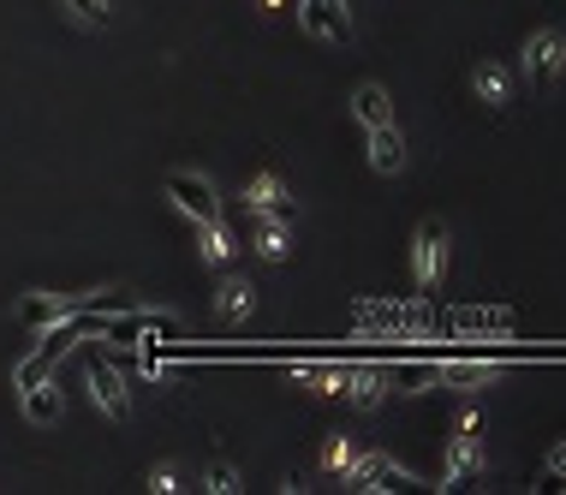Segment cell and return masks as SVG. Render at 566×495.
Segmentation results:
<instances>
[{
    "label": "cell",
    "instance_id": "18",
    "mask_svg": "<svg viewBox=\"0 0 566 495\" xmlns=\"http://www.w3.org/2000/svg\"><path fill=\"white\" fill-rule=\"evenodd\" d=\"M352 120L364 126V132H370V126H388V120H394V96H388L382 84H358V90H352Z\"/></svg>",
    "mask_w": 566,
    "mask_h": 495
},
{
    "label": "cell",
    "instance_id": "5",
    "mask_svg": "<svg viewBox=\"0 0 566 495\" xmlns=\"http://www.w3.org/2000/svg\"><path fill=\"white\" fill-rule=\"evenodd\" d=\"M84 388H90V400L113 418V424H126V418H132V395H126V376L113 370V364L101 358V353H84Z\"/></svg>",
    "mask_w": 566,
    "mask_h": 495
},
{
    "label": "cell",
    "instance_id": "8",
    "mask_svg": "<svg viewBox=\"0 0 566 495\" xmlns=\"http://www.w3.org/2000/svg\"><path fill=\"white\" fill-rule=\"evenodd\" d=\"M483 472H489V460H483V435H447L442 489H471Z\"/></svg>",
    "mask_w": 566,
    "mask_h": 495
},
{
    "label": "cell",
    "instance_id": "10",
    "mask_svg": "<svg viewBox=\"0 0 566 495\" xmlns=\"http://www.w3.org/2000/svg\"><path fill=\"white\" fill-rule=\"evenodd\" d=\"M442 329H454V334H489V341H507V334L519 329V316H513V304H466V311L442 316Z\"/></svg>",
    "mask_w": 566,
    "mask_h": 495
},
{
    "label": "cell",
    "instance_id": "2",
    "mask_svg": "<svg viewBox=\"0 0 566 495\" xmlns=\"http://www.w3.org/2000/svg\"><path fill=\"white\" fill-rule=\"evenodd\" d=\"M340 484L352 495H388V489H417L424 477H417L412 465L388 460V454H352V465L340 472Z\"/></svg>",
    "mask_w": 566,
    "mask_h": 495
},
{
    "label": "cell",
    "instance_id": "28",
    "mask_svg": "<svg viewBox=\"0 0 566 495\" xmlns=\"http://www.w3.org/2000/svg\"><path fill=\"white\" fill-rule=\"evenodd\" d=\"M548 489H566V442L548 448Z\"/></svg>",
    "mask_w": 566,
    "mask_h": 495
},
{
    "label": "cell",
    "instance_id": "19",
    "mask_svg": "<svg viewBox=\"0 0 566 495\" xmlns=\"http://www.w3.org/2000/svg\"><path fill=\"white\" fill-rule=\"evenodd\" d=\"M293 383H304L323 400H340L346 395V364H293Z\"/></svg>",
    "mask_w": 566,
    "mask_h": 495
},
{
    "label": "cell",
    "instance_id": "25",
    "mask_svg": "<svg viewBox=\"0 0 566 495\" xmlns=\"http://www.w3.org/2000/svg\"><path fill=\"white\" fill-rule=\"evenodd\" d=\"M143 484H150L155 495H179L185 489V472H179V465H150V472H143Z\"/></svg>",
    "mask_w": 566,
    "mask_h": 495
},
{
    "label": "cell",
    "instance_id": "17",
    "mask_svg": "<svg viewBox=\"0 0 566 495\" xmlns=\"http://www.w3.org/2000/svg\"><path fill=\"white\" fill-rule=\"evenodd\" d=\"M197 257H203V263H209L215 275H221V269L239 257V239H233V227H227V222H203V227H197Z\"/></svg>",
    "mask_w": 566,
    "mask_h": 495
},
{
    "label": "cell",
    "instance_id": "6",
    "mask_svg": "<svg viewBox=\"0 0 566 495\" xmlns=\"http://www.w3.org/2000/svg\"><path fill=\"white\" fill-rule=\"evenodd\" d=\"M560 72H566V31H536L525 42V78H531V90L548 96L560 84Z\"/></svg>",
    "mask_w": 566,
    "mask_h": 495
},
{
    "label": "cell",
    "instance_id": "12",
    "mask_svg": "<svg viewBox=\"0 0 566 495\" xmlns=\"http://www.w3.org/2000/svg\"><path fill=\"white\" fill-rule=\"evenodd\" d=\"M251 311H257V287L244 281V275L221 269V281H215V316H221V323H244Z\"/></svg>",
    "mask_w": 566,
    "mask_h": 495
},
{
    "label": "cell",
    "instance_id": "1",
    "mask_svg": "<svg viewBox=\"0 0 566 495\" xmlns=\"http://www.w3.org/2000/svg\"><path fill=\"white\" fill-rule=\"evenodd\" d=\"M447 245H454V233H447L442 215H424V222L412 227V287L424 299H435L447 281Z\"/></svg>",
    "mask_w": 566,
    "mask_h": 495
},
{
    "label": "cell",
    "instance_id": "7",
    "mask_svg": "<svg viewBox=\"0 0 566 495\" xmlns=\"http://www.w3.org/2000/svg\"><path fill=\"white\" fill-rule=\"evenodd\" d=\"M352 329L364 341H405V293L400 299H352Z\"/></svg>",
    "mask_w": 566,
    "mask_h": 495
},
{
    "label": "cell",
    "instance_id": "9",
    "mask_svg": "<svg viewBox=\"0 0 566 495\" xmlns=\"http://www.w3.org/2000/svg\"><path fill=\"white\" fill-rule=\"evenodd\" d=\"M298 31L311 42H352V12L346 0H298Z\"/></svg>",
    "mask_w": 566,
    "mask_h": 495
},
{
    "label": "cell",
    "instance_id": "20",
    "mask_svg": "<svg viewBox=\"0 0 566 495\" xmlns=\"http://www.w3.org/2000/svg\"><path fill=\"white\" fill-rule=\"evenodd\" d=\"M24 418H31L36 430H48V424H61V412H66V400H61V388L54 383H36V388H24Z\"/></svg>",
    "mask_w": 566,
    "mask_h": 495
},
{
    "label": "cell",
    "instance_id": "22",
    "mask_svg": "<svg viewBox=\"0 0 566 495\" xmlns=\"http://www.w3.org/2000/svg\"><path fill=\"white\" fill-rule=\"evenodd\" d=\"M203 489H209V495H239V489H244L239 465H233V460H209V472H203Z\"/></svg>",
    "mask_w": 566,
    "mask_h": 495
},
{
    "label": "cell",
    "instance_id": "11",
    "mask_svg": "<svg viewBox=\"0 0 566 495\" xmlns=\"http://www.w3.org/2000/svg\"><path fill=\"white\" fill-rule=\"evenodd\" d=\"M388 388H394V370L388 364H346V395L358 412H375V406L388 400Z\"/></svg>",
    "mask_w": 566,
    "mask_h": 495
},
{
    "label": "cell",
    "instance_id": "16",
    "mask_svg": "<svg viewBox=\"0 0 566 495\" xmlns=\"http://www.w3.org/2000/svg\"><path fill=\"white\" fill-rule=\"evenodd\" d=\"M251 245H257L263 263H286V257H293V215H263V227L251 233Z\"/></svg>",
    "mask_w": 566,
    "mask_h": 495
},
{
    "label": "cell",
    "instance_id": "21",
    "mask_svg": "<svg viewBox=\"0 0 566 495\" xmlns=\"http://www.w3.org/2000/svg\"><path fill=\"white\" fill-rule=\"evenodd\" d=\"M471 90H477V101H483L489 114H501L507 101H513V84H507V72L496 61H483V66L471 72Z\"/></svg>",
    "mask_w": 566,
    "mask_h": 495
},
{
    "label": "cell",
    "instance_id": "3",
    "mask_svg": "<svg viewBox=\"0 0 566 495\" xmlns=\"http://www.w3.org/2000/svg\"><path fill=\"white\" fill-rule=\"evenodd\" d=\"M167 197H173V209L179 215H192V222H221V197H215V180L209 173H192V168H179V173H167Z\"/></svg>",
    "mask_w": 566,
    "mask_h": 495
},
{
    "label": "cell",
    "instance_id": "27",
    "mask_svg": "<svg viewBox=\"0 0 566 495\" xmlns=\"http://www.w3.org/2000/svg\"><path fill=\"white\" fill-rule=\"evenodd\" d=\"M61 7H72L78 24H108V0H61Z\"/></svg>",
    "mask_w": 566,
    "mask_h": 495
},
{
    "label": "cell",
    "instance_id": "14",
    "mask_svg": "<svg viewBox=\"0 0 566 495\" xmlns=\"http://www.w3.org/2000/svg\"><path fill=\"white\" fill-rule=\"evenodd\" d=\"M72 311H78V304H72V293H24L12 316H19V323L31 329V334H42L48 323H61V316H72Z\"/></svg>",
    "mask_w": 566,
    "mask_h": 495
},
{
    "label": "cell",
    "instance_id": "4",
    "mask_svg": "<svg viewBox=\"0 0 566 495\" xmlns=\"http://www.w3.org/2000/svg\"><path fill=\"white\" fill-rule=\"evenodd\" d=\"M501 370H507L501 358H442V364H429V370H424V383L429 388H459V395H477V388L501 383Z\"/></svg>",
    "mask_w": 566,
    "mask_h": 495
},
{
    "label": "cell",
    "instance_id": "13",
    "mask_svg": "<svg viewBox=\"0 0 566 495\" xmlns=\"http://www.w3.org/2000/svg\"><path fill=\"white\" fill-rule=\"evenodd\" d=\"M364 138H370V168L382 173V180H394V173H405V132H400L394 120H388V126H370Z\"/></svg>",
    "mask_w": 566,
    "mask_h": 495
},
{
    "label": "cell",
    "instance_id": "23",
    "mask_svg": "<svg viewBox=\"0 0 566 495\" xmlns=\"http://www.w3.org/2000/svg\"><path fill=\"white\" fill-rule=\"evenodd\" d=\"M352 454H358V448H352V435L328 430V442H323V472H334V477H340L346 465H352Z\"/></svg>",
    "mask_w": 566,
    "mask_h": 495
},
{
    "label": "cell",
    "instance_id": "26",
    "mask_svg": "<svg viewBox=\"0 0 566 495\" xmlns=\"http://www.w3.org/2000/svg\"><path fill=\"white\" fill-rule=\"evenodd\" d=\"M447 435H483V406L466 400V406L454 412V424H447Z\"/></svg>",
    "mask_w": 566,
    "mask_h": 495
},
{
    "label": "cell",
    "instance_id": "15",
    "mask_svg": "<svg viewBox=\"0 0 566 495\" xmlns=\"http://www.w3.org/2000/svg\"><path fill=\"white\" fill-rule=\"evenodd\" d=\"M244 209L251 215H293V192H286L281 173H257V180L244 185Z\"/></svg>",
    "mask_w": 566,
    "mask_h": 495
},
{
    "label": "cell",
    "instance_id": "24",
    "mask_svg": "<svg viewBox=\"0 0 566 495\" xmlns=\"http://www.w3.org/2000/svg\"><path fill=\"white\" fill-rule=\"evenodd\" d=\"M48 376H54V364L42 358V353H31V358H19V370H12V388H19V395H24V388L48 383Z\"/></svg>",
    "mask_w": 566,
    "mask_h": 495
}]
</instances>
